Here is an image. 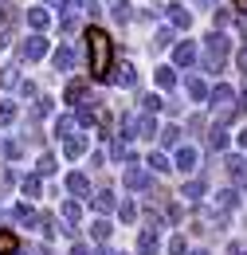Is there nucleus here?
Returning a JSON list of instances; mask_svg holds the SVG:
<instances>
[{"label": "nucleus", "mask_w": 247, "mask_h": 255, "mask_svg": "<svg viewBox=\"0 0 247 255\" xmlns=\"http://www.w3.org/2000/svg\"><path fill=\"white\" fill-rule=\"evenodd\" d=\"M87 63H91V79H110L114 71V39L102 28H87Z\"/></svg>", "instance_id": "obj_1"}, {"label": "nucleus", "mask_w": 247, "mask_h": 255, "mask_svg": "<svg viewBox=\"0 0 247 255\" xmlns=\"http://www.w3.org/2000/svg\"><path fill=\"white\" fill-rule=\"evenodd\" d=\"M228 51H232V39L224 32H208L204 35V71L216 75L220 67H224V59H228Z\"/></svg>", "instance_id": "obj_2"}, {"label": "nucleus", "mask_w": 247, "mask_h": 255, "mask_svg": "<svg viewBox=\"0 0 247 255\" xmlns=\"http://www.w3.org/2000/svg\"><path fill=\"white\" fill-rule=\"evenodd\" d=\"M208 98H212V106H216V114H220V110H236V91H232L228 83H216V87L208 91Z\"/></svg>", "instance_id": "obj_3"}, {"label": "nucleus", "mask_w": 247, "mask_h": 255, "mask_svg": "<svg viewBox=\"0 0 247 255\" xmlns=\"http://www.w3.org/2000/svg\"><path fill=\"white\" fill-rule=\"evenodd\" d=\"M43 55H47V39H43V35H28V39L20 43V59L35 63V59H43Z\"/></svg>", "instance_id": "obj_4"}, {"label": "nucleus", "mask_w": 247, "mask_h": 255, "mask_svg": "<svg viewBox=\"0 0 247 255\" xmlns=\"http://www.w3.org/2000/svg\"><path fill=\"white\" fill-rule=\"evenodd\" d=\"M122 181H125V189H149V185H153V177H149V169H141V165H129Z\"/></svg>", "instance_id": "obj_5"}, {"label": "nucleus", "mask_w": 247, "mask_h": 255, "mask_svg": "<svg viewBox=\"0 0 247 255\" xmlns=\"http://www.w3.org/2000/svg\"><path fill=\"white\" fill-rule=\"evenodd\" d=\"M153 133H161L153 114H145V110H141V114H133V137H153Z\"/></svg>", "instance_id": "obj_6"}, {"label": "nucleus", "mask_w": 247, "mask_h": 255, "mask_svg": "<svg viewBox=\"0 0 247 255\" xmlns=\"http://www.w3.org/2000/svg\"><path fill=\"white\" fill-rule=\"evenodd\" d=\"M63 220H67V228H63V232H67V236H71V240H75V236H79V228H75V224H79V216H83V208H79V204H75V200H63Z\"/></svg>", "instance_id": "obj_7"}, {"label": "nucleus", "mask_w": 247, "mask_h": 255, "mask_svg": "<svg viewBox=\"0 0 247 255\" xmlns=\"http://www.w3.org/2000/svg\"><path fill=\"white\" fill-rule=\"evenodd\" d=\"M110 83H114V87H137V71L129 63H118L110 71Z\"/></svg>", "instance_id": "obj_8"}, {"label": "nucleus", "mask_w": 247, "mask_h": 255, "mask_svg": "<svg viewBox=\"0 0 247 255\" xmlns=\"http://www.w3.org/2000/svg\"><path fill=\"white\" fill-rule=\"evenodd\" d=\"M157 248H161L157 228H141V236H137V252H141V255H157Z\"/></svg>", "instance_id": "obj_9"}, {"label": "nucleus", "mask_w": 247, "mask_h": 255, "mask_svg": "<svg viewBox=\"0 0 247 255\" xmlns=\"http://www.w3.org/2000/svg\"><path fill=\"white\" fill-rule=\"evenodd\" d=\"M173 59H177V67H192L196 63V43H192V39H185V43H177V47H173Z\"/></svg>", "instance_id": "obj_10"}, {"label": "nucleus", "mask_w": 247, "mask_h": 255, "mask_svg": "<svg viewBox=\"0 0 247 255\" xmlns=\"http://www.w3.org/2000/svg\"><path fill=\"white\" fill-rule=\"evenodd\" d=\"M196 161H200V153H196L192 145H181V149H177V161H173V169H181V173H192V169H196Z\"/></svg>", "instance_id": "obj_11"}, {"label": "nucleus", "mask_w": 247, "mask_h": 255, "mask_svg": "<svg viewBox=\"0 0 247 255\" xmlns=\"http://www.w3.org/2000/svg\"><path fill=\"white\" fill-rule=\"evenodd\" d=\"M165 16H169L173 28H188L192 24V12H188L185 4H165Z\"/></svg>", "instance_id": "obj_12"}, {"label": "nucleus", "mask_w": 247, "mask_h": 255, "mask_svg": "<svg viewBox=\"0 0 247 255\" xmlns=\"http://www.w3.org/2000/svg\"><path fill=\"white\" fill-rule=\"evenodd\" d=\"M224 169H228V177H232V181H240V185L247 181V157H240V153H232V157L224 161Z\"/></svg>", "instance_id": "obj_13"}, {"label": "nucleus", "mask_w": 247, "mask_h": 255, "mask_svg": "<svg viewBox=\"0 0 247 255\" xmlns=\"http://www.w3.org/2000/svg\"><path fill=\"white\" fill-rule=\"evenodd\" d=\"M63 98H67V102H75V106H83V102H87V79H71Z\"/></svg>", "instance_id": "obj_14"}, {"label": "nucleus", "mask_w": 247, "mask_h": 255, "mask_svg": "<svg viewBox=\"0 0 247 255\" xmlns=\"http://www.w3.org/2000/svg\"><path fill=\"white\" fill-rule=\"evenodd\" d=\"M87 145H91V137H87V133H71L63 149H67V157H83V153H87Z\"/></svg>", "instance_id": "obj_15"}, {"label": "nucleus", "mask_w": 247, "mask_h": 255, "mask_svg": "<svg viewBox=\"0 0 247 255\" xmlns=\"http://www.w3.org/2000/svg\"><path fill=\"white\" fill-rule=\"evenodd\" d=\"M28 24L35 28V35H43V28L51 24V12L47 8H28Z\"/></svg>", "instance_id": "obj_16"}, {"label": "nucleus", "mask_w": 247, "mask_h": 255, "mask_svg": "<svg viewBox=\"0 0 247 255\" xmlns=\"http://www.w3.org/2000/svg\"><path fill=\"white\" fill-rule=\"evenodd\" d=\"M106 8H110V16H114L118 24H125V20L133 16V4H129V0H106Z\"/></svg>", "instance_id": "obj_17"}, {"label": "nucleus", "mask_w": 247, "mask_h": 255, "mask_svg": "<svg viewBox=\"0 0 247 255\" xmlns=\"http://www.w3.org/2000/svg\"><path fill=\"white\" fill-rule=\"evenodd\" d=\"M236 204H240L236 189H220V192H216V212H220V216H224V212H232Z\"/></svg>", "instance_id": "obj_18"}, {"label": "nucleus", "mask_w": 247, "mask_h": 255, "mask_svg": "<svg viewBox=\"0 0 247 255\" xmlns=\"http://www.w3.org/2000/svg\"><path fill=\"white\" fill-rule=\"evenodd\" d=\"M181 196H185L188 204H200V196H204V181H200V177H192V181H185V189H181Z\"/></svg>", "instance_id": "obj_19"}, {"label": "nucleus", "mask_w": 247, "mask_h": 255, "mask_svg": "<svg viewBox=\"0 0 247 255\" xmlns=\"http://www.w3.org/2000/svg\"><path fill=\"white\" fill-rule=\"evenodd\" d=\"M185 91H188V98H196V102H204V98H208L204 79H196V75H188V79H185Z\"/></svg>", "instance_id": "obj_20"}, {"label": "nucleus", "mask_w": 247, "mask_h": 255, "mask_svg": "<svg viewBox=\"0 0 247 255\" xmlns=\"http://www.w3.org/2000/svg\"><path fill=\"white\" fill-rule=\"evenodd\" d=\"M0 87H4V91H12V87H20V67H16V63L0 67Z\"/></svg>", "instance_id": "obj_21"}, {"label": "nucleus", "mask_w": 247, "mask_h": 255, "mask_svg": "<svg viewBox=\"0 0 247 255\" xmlns=\"http://www.w3.org/2000/svg\"><path fill=\"white\" fill-rule=\"evenodd\" d=\"M51 63H55V71H71V67H75V47H59V51L51 55Z\"/></svg>", "instance_id": "obj_22"}, {"label": "nucleus", "mask_w": 247, "mask_h": 255, "mask_svg": "<svg viewBox=\"0 0 247 255\" xmlns=\"http://www.w3.org/2000/svg\"><path fill=\"white\" fill-rule=\"evenodd\" d=\"M67 189L75 192V196H87V192H91V181H87V173H71V177H67Z\"/></svg>", "instance_id": "obj_23"}, {"label": "nucleus", "mask_w": 247, "mask_h": 255, "mask_svg": "<svg viewBox=\"0 0 247 255\" xmlns=\"http://www.w3.org/2000/svg\"><path fill=\"white\" fill-rule=\"evenodd\" d=\"M157 87H161V91H173V87H177V71H173V67H157Z\"/></svg>", "instance_id": "obj_24"}, {"label": "nucleus", "mask_w": 247, "mask_h": 255, "mask_svg": "<svg viewBox=\"0 0 247 255\" xmlns=\"http://www.w3.org/2000/svg\"><path fill=\"white\" fill-rule=\"evenodd\" d=\"M94 208H98V212H102V216H106V212H114V208H118V204H114V192H98V196H94Z\"/></svg>", "instance_id": "obj_25"}, {"label": "nucleus", "mask_w": 247, "mask_h": 255, "mask_svg": "<svg viewBox=\"0 0 247 255\" xmlns=\"http://www.w3.org/2000/svg\"><path fill=\"white\" fill-rule=\"evenodd\" d=\"M71 129H75V114H63V118H55V137H71Z\"/></svg>", "instance_id": "obj_26"}, {"label": "nucleus", "mask_w": 247, "mask_h": 255, "mask_svg": "<svg viewBox=\"0 0 247 255\" xmlns=\"http://www.w3.org/2000/svg\"><path fill=\"white\" fill-rule=\"evenodd\" d=\"M208 145H212L216 153H220V149H228V133H224V126H212V129H208Z\"/></svg>", "instance_id": "obj_27"}, {"label": "nucleus", "mask_w": 247, "mask_h": 255, "mask_svg": "<svg viewBox=\"0 0 247 255\" xmlns=\"http://www.w3.org/2000/svg\"><path fill=\"white\" fill-rule=\"evenodd\" d=\"M12 220H16V224H39V216L31 212L28 204H16V208H12Z\"/></svg>", "instance_id": "obj_28"}, {"label": "nucleus", "mask_w": 247, "mask_h": 255, "mask_svg": "<svg viewBox=\"0 0 247 255\" xmlns=\"http://www.w3.org/2000/svg\"><path fill=\"white\" fill-rule=\"evenodd\" d=\"M110 232H114V228H110V220H94V224H91V236L98 240V244H106V240H110Z\"/></svg>", "instance_id": "obj_29"}, {"label": "nucleus", "mask_w": 247, "mask_h": 255, "mask_svg": "<svg viewBox=\"0 0 247 255\" xmlns=\"http://www.w3.org/2000/svg\"><path fill=\"white\" fill-rule=\"evenodd\" d=\"M141 110H145V114H157V110H165V98H161V95H141Z\"/></svg>", "instance_id": "obj_30"}, {"label": "nucleus", "mask_w": 247, "mask_h": 255, "mask_svg": "<svg viewBox=\"0 0 247 255\" xmlns=\"http://www.w3.org/2000/svg\"><path fill=\"white\" fill-rule=\"evenodd\" d=\"M12 252H20V244H16V236H12V232H4V228H0V255H12Z\"/></svg>", "instance_id": "obj_31"}, {"label": "nucleus", "mask_w": 247, "mask_h": 255, "mask_svg": "<svg viewBox=\"0 0 247 255\" xmlns=\"http://www.w3.org/2000/svg\"><path fill=\"white\" fill-rule=\"evenodd\" d=\"M157 137H161V145H181V129L177 126H165Z\"/></svg>", "instance_id": "obj_32"}, {"label": "nucleus", "mask_w": 247, "mask_h": 255, "mask_svg": "<svg viewBox=\"0 0 247 255\" xmlns=\"http://www.w3.org/2000/svg\"><path fill=\"white\" fill-rule=\"evenodd\" d=\"M0 157L16 161V157H20V141H4V137H0Z\"/></svg>", "instance_id": "obj_33"}, {"label": "nucleus", "mask_w": 247, "mask_h": 255, "mask_svg": "<svg viewBox=\"0 0 247 255\" xmlns=\"http://www.w3.org/2000/svg\"><path fill=\"white\" fill-rule=\"evenodd\" d=\"M20 189H24V196H39V189H43V185H39V173H35V177H24Z\"/></svg>", "instance_id": "obj_34"}, {"label": "nucleus", "mask_w": 247, "mask_h": 255, "mask_svg": "<svg viewBox=\"0 0 247 255\" xmlns=\"http://www.w3.org/2000/svg\"><path fill=\"white\" fill-rule=\"evenodd\" d=\"M149 169H153V173H169L173 165H169V157H165V153H149Z\"/></svg>", "instance_id": "obj_35"}, {"label": "nucleus", "mask_w": 247, "mask_h": 255, "mask_svg": "<svg viewBox=\"0 0 247 255\" xmlns=\"http://www.w3.org/2000/svg\"><path fill=\"white\" fill-rule=\"evenodd\" d=\"M31 114H35V118H47V114H51V98L39 95V98H35V110H31Z\"/></svg>", "instance_id": "obj_36"}, {"label": "nucleus", "mask_w": 247, "mask_h": 255, "mask_svg": "<svg viewBox=\"0 0 247 255\" xmlns=\"http://www.w3.org/2000/svg\"><path fill=\"white\" fill-rule=\"evenodd\" d=\"M169 43H173V28H161V32L153 35V47L161 51V47H169Z\"/></svg>", "instance_id": "obj_37"}, {"label": "nucleus", "mask_w": 247, "mask_h": 255, "mask_svg": "<svg viewBox=\"0 0 247 255\" xmlns=\"http://www.w3.org/2000/svg\"><path fill=\"white\" fill-rule=\"evenodd\" d=\"M35 169H39V177H47V173H55V157H51V153H43Z\"/></svg>", "instance_id": "obj_38"}, {"label": "nucleus", "mask_w": 247, "mask_h": 255, "mask_svg": "<svg viewBox=\"0 0 247 255\" xmlns=\"http://www.w3.org/2000/svg\"><path fill=\"white\" fill-rule=\"evenodd\" d=\"M0 20H4V24H16V4L4 0V4H0Z\"/></svg>", "instance_id": "obj_39"}, {"label": "nucleus", "mask_w": 247, "mask_h": 255, "mask_svg": "<svg viewBox=\"0 0 247 255\" xmlns=\"http://www.w3.org/2000/svg\"><path fill=\"white\" fill-rule=\"evenodd\" d=\"M118 216H122V224H129L133 216H137V208H133L129 200H122V208H118Z\"/></svg>", "instance_id": "obj_40"}, {"label": "nucleus", "mask_w": 247, "mask_h": 255, "mask_svg": "<svg viewBox=\"0 0 247 255\" xmlns=\"http://www.w3.org/2000/svg\"><path fill=\"white\" fill-rule=\"evenodd\" d=\"M169 255H185V236H173L169 240Z\"/></svg>", "instance_id": "obj_41"}, {"label": "nucleus", "mask_w": 247, "mask_h": 255, "mask_svg": "<svg viewBox=\"0 0 247 255\" xmlns=\"http://www.w3.org/2000/svg\"><path fill=\"white\" fill-rule=\"evenodd\" d=\"M12 118H16V102H4L0 106V122H12Z\"/></svg>", "instance_id": "obj_42"}, {"label": "nucleus", "mask_w": 247, "mask_h": 255, "mask_svg": "<svg viewBox=\"0 0 247 255\" xmlns=\"http://www.w3.org/2000/svg\"><path fill=\"white\" fill-rule=\"evenodd\" d=\"M212 16H216V28H224V24H232V12H224V8H212Z\"/></svg>", "instance_id": "obj_43"}, {"label": "nucleus", "mask_w": 247, "mask_h": 255, "mask_svg": "<svg viewBox=\"0 0 247 255\" xmlns=\"http://www.w3.org/2000/svg\"><path fill=\"white\" fill-rule=\"evenodd\" d=\"M20 95L24 98H39V87H35V83H20Z\"/></svg>", "instance_id": "obj_44"}, {"label": "nucleus", "mask_w": 247, "mask_h": 255, "mask_svg": "<svg viewBox=\"0 0 247 255\" xmlns=\"http://www.w3.org/2000/svg\"><path fill=\"white\" fill-rule=\"evenodd\" d=\"M122 137H133V114H122Z\"/></svg>", "instance_id": "obj_45"}, {"label": "nucleus", "mask_w": 247, "mask_h": 255, "mask_svg": "<svg viewBox=\"0 0 247 255\" xmlns=\"http://www.w3.org/2000/svg\"><path fill=\"white\" fill-rule=\"evenodd\" d=\"M165 216H169V220L177 224V220H181V208H177V204H165Z\"/></svg>", "instance_id": "obj_46"}, {"label": "nucleus", "mask_w": 247, "mask_h": 255, "mask_svg": "<svg viewBox=\"0 0 247 255\" xmlns=\"http://www.w3.org/2000/svg\"><path fill=\"white\" fill-rule=\"evenodd\" d=\"M236 63H240V71H244V79H247V47H240V55H236Z\"/></svg>", "instance_id": "obj_47"}, {"label": "nucleus", "mask_w": 247, "mask_h": 255, "mask_svg": "<svg viewBox=\"0 0 247 255\" xmlns=\"http://www.w3.org/2000/svg\"><path fill=\"white\" fill-rule=\"evenodd\" d=\"M236 4V12H240V20H247V0H232Z\"/></svg>", "instance_id": "obj_48"}, {"label": "nucleus", "mask_w": 247, "mask_h": 255, "mask_svg": "<svg viewBox=\"0 0 247 255\" xmlns=\"http://www.w3.org/2000/svg\"><path fill=\"white\" fill-rule=\"evenodd\" d=\"M228 255H247V244H232V248H228Z\"/></svg>", "instance_id": "obj_49"}, {"label": "nucleus", "mask_w": 247, "mask_h": 255, "mask_svg": "<svg viewBox=\"0 0 247 255\" xmlns=\"http://www.w3.org/2000/svg\"><path fill=\"white\" fill-rule=\"evenodd\" d=\"M71 255H91V248H87V244H75V248H71Z\"/></svg>", "instance_id": "obj_50"}, {"label": "nucleus", "mask_w": 247, "mask_h": 255, "mask_svg": "<svg viewBox=\"0 0 247 255\" xmlns=\"http://www.w3.org/2000/svg\"><path fill=\"white\" fill-rule=\"evenodd\" d=\"M94 255H122V252H114V248H98Z\"/></svg>", "instance_id": "obj_51"}, {"label": "nucleus", "mask_w": 247, "mask_h": 255, "mask_svg": "<svg viewBox=\"0 0 247 255\" xmlns=\"http://www.w3.org/2000/svg\"><path fill=\"white\" fill-rule=\"evenodd\" d=\"M0 47H8V32H0Z\"/></svg>", "instance_id": "obj_52"}, {"label": "nucleus", "mask_w": 247, "mask_h": 255, "mask_svg": "<svg viewBox=\"0 0 247 255\" xmlns=\"http://www.w3.org/2000/svg\"><path fill=\"white\" fill-rule=\"evenodd\" d=\"M240 145H244V149H247V129H244V133H240Z\"/></svg>", "instance_id": "obj_53"}, {"label": "nucleus", "mask_w": 247, "mask_h": 255, "mask_svg": "<svg viewBox=\"0 0 247 255\" xmlns=\"http://www.w3.org/2000/svg\"><path fill=\"white\" fill-rule=\"evenodd\" d=\"M35 255H51V252H47V248H39V252H35Z\"/></svg>", "instance_id": "obj_54"}, {"label": "nucleus", "mask_w": 247, "mask_h": 255, "mask_svg": "<svg viewBox=\"0 0 247 255\" xmlns=\"http://www.w3.org/2000/svg\"><path fill=\"white\" fill-rule=\"evenodd\" d=\"M192 255H208V252H192Z\"/></svg>", "instance_id": "obj_55"}]
</instances>
